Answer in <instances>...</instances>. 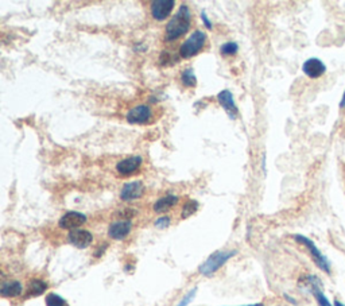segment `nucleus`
I'll return each mask as SVG.
<instances>
[{
  "label": "nucleus",
  "instance_id": "nucleus-1",
  "mask_svg": "<svg viewBox=\"0 0 345 306\" xmlns=\"http://www.w3.org/2000/svg\"><path fill=\"white\" fill-rule=\"evenodd\" d=\"M192 25V14H190L189 7L186 5H182L177 14L168 21L166 25V34L164 39L167 42H172L185 35L190 29Z\"/></svg>",
  "mask_w": 345,
  "mask_h": 306
},
{
  "label": "nucleus",
  "instance_id": "nucleus-2",
  "mask_svg": "<svg viewBox=\"0 0 345 306\" xmlns=\"http://www.w3.org/2000/svg\"><path fill=\"white\" fill-rule=\"evenodd\" d=\"M206 39H208V37H206V34L204 31L196 30L194 33L190 34V37L180 47V57L188 59V58L197 55L204 49Z\"/></svg>",
  "mask_w": 345,
  "mask_h": 306
},
{
  "label": "nucleus",
  "instance_id": "nucleus-3",
  "mask_svg": "<svg viewBox=\"0 0 345 306\" xmlns=\"http://www.w3.org/2000/svg\"><path fill=\"white\" fill-rule=\"evenodd\" d=\"M236 255V251L232 250V251H217V253L212 254L208 259H206L201 266L198 271L205 275V277H209L212 274H214L217 271L221 266H224L226 262L229 261L231 258Z\"/></svg>",
  "mask_w": 345,
  "mask_h": 306
},
{
  "label": "nucleus",
  "instance_id": "nucleus-4",
  "mask_svg": "<svg viewBox=\"0 0 345 306\" xmlns=\"http://www.w3.org/2000/svg\"><path fill=\"white\" fill-rule=\"evenodd\" d=\"M294 239L298 241V243L304 244L305 247L309 250V253H310V255H312L313 261H314V263H316L317 266H318V269H321L324 273L326 274H330V265H329L328 259L321 254V251L316 247V244L313 243L312 240L308 239L306 236H302V235H296L294 236Z\"/></svg>",
  "mask_w": 345,
  "mask_h": 306
},
{
  "label": "nucleus",
  "instance_id": "nucleus-5",
  "mask_svg": "<svg viewBox=\"0 0 345 306\" xmlns=\"http://www.w3.org/2000/svg\"><path fill=\"white\" fill-rule=\"evenodd\" d=\"M176 6L174 0H155L151 3V15L156 21H164L170 17L172 9Z\"/></svg>",
  "mask_w": 345,
  "mask_h": 306
},
{
  "label": "nucleus",
  "instance_id": "nucleus-6",
  "mask_svg": "<svg viewBox=\"0 0 345 306\" xmlns=\"http://www.w3.org/2000/svg\"><path fill=\"white\" fill-rule=\"evenodd\" d=\"M85 223L86 216L84 213H80V212H68L58 221L62 229H70V231L77 229L78 227H81L82 224Z\"/></svg>",
  "mask_w": 345,
  "mask_h": 306
},
{
  "label": "nucleus",
  "instance_id": "nucleus-7",
  "mask_svg": "<svg viewBox=\"0 0 345 306\" xmlns=\"http://www.w3.org/2000/svg\"><path fill=\"white\" fill-rule=\"evenodd\" d=\"M152 115L151 108L148 105H138L127 113V121L130 125H144Z\"/></svg>",
  "mask_w": 345,
  "mask_h": 306
},
{
  "label": "nucleus",
  "instance_id": "nucleus-8",
  "mask_svg": "<svg viewBox=\"0 0 345 306\" xmlns=\"http://www.w3.org/2000/svg\"><path fill=\"white\" fill-rule=\"evenodd\" d=\"M144 195V185L140 181L127 182L120 192V199L123 201H132L140 199Z\"/></svg>",
  "mask_w": 345,
  "mask_h": 306
},
{
  "label": "nucleus",
  "instance_id": "nucleus-9",
  "mask_svg": "<svg viewBox=\"0 0 345 306\" xmlns=\"http://www.w3.org/2000/svg\"><path fill=\"white\" fill-rule=\"evenodd\" d=\"M302 72L309 79H320L321 76L325 75L326 67L320 58H309L302 65Z\"/></svg>",
  "mask_w": 345,
  "mask_h": 306
},
{
  "label": "nucleus",
  "instance_id": "nucleus-10",
  "mask_svg": "<svg viewBox=\"0 0 345 306\" xmlns=\"http://www.w3.org/2000/svg\"><path fill=\"white\" fill-rule=\"evenodd\" d=\"M142 163H143V158L140 155H134V157L124 158L123 161H120L116 165V170L122 175H130V174L135 173L136 170L142 166Z\"/></svg>",
  "mask_w": 345,
  "mask_h": 306
},
{
  "label": "nucleus",
  "instance_id": "nucleus-11",
  "mask_svg": "<svg viewBox=\"0 0 345 306\" xmlns=\"http://www.w3.org/2000/svg\"><path fill=\"white\" fill-rule=\"evenodd\" d=\"M132 223L131 220H119V221H115L109 225V229H108V235L109 237L115 240H123L126 236L131 232Z\"/></svg>",
  "mask_w": 345,
  "mask_h": 306
},
{
  "label": "nucleus",
  "instance_id": "nucleus-12",
  "mask_svg": "<svg viewBox=\"0 0 345 306\" xmlns=\"http://www.w3.org/2000/svg\"><path fill=\"white\" fill-rule=\"evenodd\" d=\"M69 241L77 249H86L93 241V235L85 229H74V231H70Z\"/></svg>",
  "mask_w": 345,
  "mask_h": 306
},
{
  "label": "nucleus",
  "instance_id": "nucleus-13",
  "mask_svg": "<svg viewBox=\"0 0 345 306\" xmlns=\"http://www.w3.org/2000/svg\"><path fill=\"white\" fill-rule=\"evenodd\" d=\"M217 100L218 103H220V105H221L222 108H224V111L228 113V116H229L231 119H236L239 115V109L238 107H236V104H235V100H234V96H232V93H231L229 91H221L220 93L217 95Z\"/></svg>",
  "mask_w": 345,
  "mask_h": 306
},
{
  "label": "nucleus",
  "instance_id": "nucleus-14",
  "mask_svg": "<svg viewBox=\"0 0 345 306\" xmlns=\"http://www.w3.org/2000/svg\"><path fill=\"white\" fill-rule=\"evenodd\" d=\"M178 197L177 196H166V197H162L154 204V211L156 213H163V212L170 211L172 207H176L178 204Z\"/></svg>",
  "mask_w": 345,
  "mask_h": 306
},
{
  "label": "nucleus",
  "instance_id": "nucleus-15",
  "mask_svg": "<svg viewBox=\"0 0 345 306\" xmlns=\"http://www.w3.org/2000/svg\"><path fill=\"white\" fill-rule=\"evenodd\" d=\"M22 290H23V286H22L21 282L10 281L3 283L2 289H0V294L3 297H18L22 294Z\"/></svg>",
  "mask_w": 345,
  "mask_h": 306
},
{
  "label": "nucleus",
  "instance_id": "nucleus-16",
  "mask_svg": "<svg viewBox=\"0 0 345 306\" xmlns=\"http://www.w3.org/2000/svg\"><path fill=\"white\" fill-rule=\"evenodd\" d=\"M46 290H47V283L46 282L41 281V279H33L29 283V291H27V294H29L30 297H38V295L45 293Z\"/></svg>",
  "mask_w": 345,
  "mask_h": 306
},
{
  "label": "nucleus",
  "instance_id": "nucleus-17",
  "mask_svg": "<svg viewBox=\"0 0 345 306\" xmlns=\"http://www.w3.org/2000/svg\"><path fill=\"white\" fill-rule=\"evenodd\" d=\"M181 81L188 88H194L197 85V77L194 75V71L192 68H188L185 71H182Z\"/></svg>",
  "mask_w": 345,
  "mask_h": 306
},
{
  "label": "nucleus",
  "instance_id": "nucleus-18",
  "mask_svg": "<svg viewBox=\"0 0 345 306\" xmlns=\"http://www.w3.org/2000/svg\"><path fill=\"white\" fill-rule=\"evenodd\" d=\"M239 46L236 42H226L220 47V53L222 57H232L235 54H238Z\"/></svg>",
  "mask_w": 345,
  "mask_h": 306
},
{
  "label": "nucleus",
  "instance_id": "nucleus-19",
  "mask_svg": "<svg viewBox=\"0 0 345 306\" xmlns=\"http://www.w3.org/2000/svg\"><path fill=\"white\" fill-rule=\"evenodd\" d=\"M197 208H198L197 201H194V200H189V201L184 205V208H182L181 217L182 219H188V217H190V216L196 213Z\"/></svg>",
  "mask_w": 345,
  "mask_h": 306
},
{
  "label": "nucleus",
  "instance_id": "nucleus-20",
  "mask_svg": "<svg viewBox=\"0 0 345 306\" xmlns=\"http://www.w3.org/2000/svg\"><path fill=\"white\" fill-rule=\"evenodd\" d=\"M46 305L47 306H68L66 301L62 297H60L58 294L50 293L46 295Z\"/></svg>",
  "mask_w": 345,
  "mask_h": 306
},
{
  "label": "nucleus",
  "instance_id": "nucleus-21",
  "mask_svg": "<svg viewBox=\"0 0 345 306\" xmlns=\"http://www.w3.org/2000/svg\"><path fill=\"white\" fill-rule=\"evenodd\" d=\"M196 293H197V289H196V287H194L193 290H190L189 293L186 294L185 297L182 298V301L180 302V303H178V306H186V305H188V303H189V302H192V299H193V298H194V295H196Z\"/></svg>",
  "mask_w": 345,
  "mask_h": 306
},
{
  "label": "nucleus",
  "instance_id": "nucleus-22",
  "mask_svg": "<svg viewBox=\"0 0 345 306\" xmlns=\"http://www.w3.org/2000/svg\"><path fill=\"white\" fill-rule=\"evenodd\" d=\"M168 224H170V219L168 217H160V219H158L155 221V227L163 229V228L168 227Z\"/></svg>",
  "mask_w": 345,
  "mask_h": 306
},
{
  "label": "nucleus",
  "instance_id": "nucleus-23",
  "mask_svg": "<svg viewBox=\"0 0 345 306\" xmlns=\"http://www.w3.org/2000/svg\"><path fill=\"white\" fill-rule=\"evenodd\" d=\"M201 18H202V22L205 23V26H206V29H212L213 26H212V22L209 21V18H208V15L205 14V11H202L201 13Z\"/></svg>",
  "mask_w": 345,
  "mask_h": 306
},
{
  "label": "nucleus",
  "instance_id": "nucleus-24",
  "mask_svg": "<svg viewBox=\"0 0 345 306\" xmlns=\"http://www.w3.org/2000/svg\"><path fill=\"white\" fill-rule=\"evenodd\" d=\"M284 298H286V299H288V301L290 302V303H293V305H296V303H297V301H296V299H293L292 297H289L288 294H284Z\"/></svg>",
  "mask_w": 345,
  "mask_h": 306
},
{
  "label": "nucleus",
  "instance_id": "nucleus-25",
  "mask_svg": "<svg viewBox=\"0 0 345 306\" xmlns=\"http://www.w3.org/2000/svg\"><path fill=\"white\" fill-rule=\"evenodd\" d=\"M340 108H345V92L344 95H342V99H341L340 101Z\"/></svg>",
  "mask_w": 345,
  "mask_h": 306
},
{
  "label": "nucleus",
  "instance_id": "nucleus-26",
  "mask_svg": "<svg viewBox=\"0 0 345 306\" xmlns=\"http://www.w3.org/2000/svg\"><path fill=\"white\" fill-rule=\"evenodd\" d=\"M334 306H345L342 302H340V301H334Z\"/></svg>",
  "mask_w": 345,
  "mask_h": 306
},
{
  "label": "nucleus",
  "instance_id": "nucleus-27",
  "mask_svg": "<svg viewBox=\"0 0 345 306\" xmlns=\"http://www.w3.org/2000/svg\"><path fill=\"white\" fill-rule=\"evenodd\" d=\"M244 306H263V303H254V305H244Z\"/></svg>",
  "mask_w": 345,
  "mask_h": 306
}]
</instances>
